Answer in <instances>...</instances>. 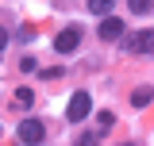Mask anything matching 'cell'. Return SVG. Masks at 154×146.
Here are the masks:
<instances>
[{"instance_id": "obj_1", "label": "cell", "mask_w": 154, "mask_h": 146, "mask_svg": "<svg viewBox=\"0 0 154 146\" xmlns=\"http://www.w3.org/2000/svg\"><path fill=\"white\" fill-rule=\"evenodd\" d=\"M42 138H46V127L38 123L35 115H27V119L19 123V142H27V146H38Z\"/></svg>"}, {"instance_id": "obj_2", "label": "cell", "mask_w": 154, "mask_h": 146, "mask_svg": "<svg viewBox=\"0 0 154 146\" xmlns=\"http://www.w3.org/2000/svg\"><path fill=\"white\" fill-rule=\"evenodd\" d=\"M77 46H81V27H66V31H58V38H54V50H58V54H73Z\"/></svg>"}, {"instance_id": "obj_3", "label": "cell", "mask_w": 154, "mask_h": 146, "mask_svg": "<svg viewBox=\"0 0 154 146\" xmlns=\"http://www.w3.org/2000/svg\"><path fill=\"white\" fill-rule=\"evenodd\" d=\"M123 50L127 54H150L154 50V31H139V35L123 38Z\"/></svg>"}, {"instance_id": "obj_4", "label": "cell", "mask_w": 154, "mask_h": 146, "mask_svg": "<svg viewBox=\"0 0 154 146\" xmlns=\"http://www.w3.org/2000/svg\"><path fill=\"white\" fill-rule=\"evenodd\" d=\"M89 108H93V100H89V92H73V100H69V111H66V115H69L73 123H81V119L89 115Z\"/></svg>"}, {"instance_id": "obj_5", "label": "cell", "mask_w": 154, "mask_h": 146, "mask_svg": "<svg viewBox=\"0 0 154 146\" xmlns=\"http://www.w3.org/2000/svg\"><path fill=\"white\" fill-rule=\"evenodd\" d=\"M96 35L104 38V42L119 38V35H123V19H116V16H104V19H100V27H96Z\"/></svg>"}, {"instance_id": "obj_6", "label": "cell", "mask_w": 154, "mask_h": 146, "mask_svg": "<svg viewBox=\"0 0 154 146\" xmlns=\"http://www.w3.org/2000/svg\"><path fill=\"white\" fill-rule=\"evenodd\" d=\"M150 100H154V89H146V85H143V89H135V92H131V108H146Z\"/></svg>"}, {"instance_id": "obj_7", "label": "cell", "mask_w": 154, "mask_h": 146, "mask_svg": "<svg viewBox=\"0 0 154 146\" xmlns=\"http://www.w3.org/2000/svg\"><path fill=\"white\" fill-rule=\"evenodd\" d=\"M112 4L116 0H89V12L93 16H112Z\"/></svg>"}, {"instance_id": "obj_8", "label": "cell", "mask_w": 154, "mask_h": 146, "mask_svg": "<svg viewBox=\"0 0 154 146\" xmlns=\"http://www.w3.org/2000/svg\"><path fill=\"white\" fill-rule=\"evenodd\" d=\"M31 100H35L31 89H16V104H19V108H31Z\"/></svg>"}, {"instance_id": "obj_9", "label": "cell", "mask_w": 154, "mask_h": 146, "mask_svg": "<svg viewBox=\"0 0 154 146\" xmlns=\"http://www.w3.org/2000/svg\"><path fill=\"white\" fill-rule=\"evenodd\" d=\"M127 4H131L135 16H143V12H150V8H154V0H127Z\"/></svg>"}, {"instance_id": "obj_10", "label": "cell", "mask_w": 154, "mask_h": 146, "mask_svg": "<svg viewBox=\"0 0 154 146\" xmlns=\"http://www.w3.org/2000/svg\"><path fill=\"white\" fill-rule=\"evenodd\" d=\"M96 119H100V127H104V131H108V127H112V123H116V115H112V111H108V108L100 111V115H96Z\"/></svg>"}, {"instance_id": "obj_11", "label": "cell", "mask_w": 154, "mask_h": 146, "mask_svg": "<svg viewBox=\"0 0 154 146\" xmlns=\"http://www.w3.org/2000/svg\"><path fill=\"white\" fill-rule=\"evenodd\" d=\"M77 146H100V138H96V135H81V138H77Z\"/></svg>"}, {"instance_id": "obj_12", "label": "cell", "mask_w": 154, "mask_h": 146, "mask_svg": "<svg viewBox=\"0 0 154 146\" xmlns=\"http://www.w3.org/2000/svg\"><path fill=\"white\" fill-rule=\"evenodd\" d=\"M4 46H8V31L0 27V54H4Z\"/></svg>"}, {"instance_id": "obj_13", "label": "cell", "mask_w": 154, "mask_h": 146, "mask_svg": "<svg viewBox=\"0 0 154 146\" xmlns=\"http://www.w3.org/2000/svg\"><path fill=\"white\" fill-rule=\"evenodd\" d=\"M123 146H135V142H123Z\"/></svg>"}]
</instances>
